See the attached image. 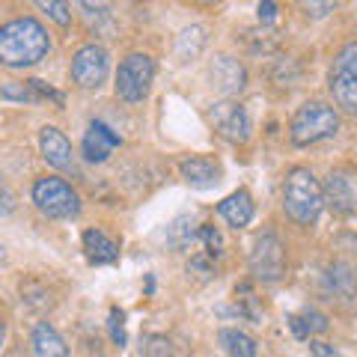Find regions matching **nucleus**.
Masks as SVG:
<instances>
[{
	"label": "nucleus",
	"mask_w": 357,
	"mask_h": 357,
	"mask_svg": "<svg viewBox=\"0 0 357 357\" xmlns=\"http://www.w3.org/2000/svg\"><path fill=\"white\" fill-rule=\"evenodd\" d=\"M3 340H6V321L0 319V345H3Z\"/></svg>",
	"instance_id": "38"
},
{
	"label": "nucleus",
	"mask_w": 357,
	"mask_h": 357,
	"mask_svg": "<svg viewBox=\"0 0 357 357\" xmlns=\"http://www.w3.org/2000/svg\"><path fill=\"white\" fill-rule=\"evenodd\" d=\"M48 48V30L36 18H15L0 27V66L6 69H30L45 60Z\"/></svg>",
	"instance_id": "1"
},
{
	"label": "nucleus",
	"mask_w": 357,
	"mask_h": 357,
	"mask_svg": "<svg viewBox=\"0 0 357 357\" xmlns=\"http://www.w3.org/2000/svg\"><path fill=\"white\" fill-rule=\"evenodd\" d=\"M310 18H328L337 9V0H298Z\"/></svg>",
	"instance_id": "29"
},
{
	"label": "nucleus",
	"mask_w": 357,
	"mask_h": 357,
	"mask_svg": "<svg viewBox=\"0 0 357 357\" xmlns=\"http://www.w3.org/2000/svg\"><path fill=\"white\" fill-rule=\"evenodd\" d=\"M89 15H110V9H114V0H77Z\"/></svg>",
	"instance_id": "33"
},
{
	"label": "nucleus",
	"mask_w": 357,
	"mask_h": 357,
	"mask_svg": "<svg viewBox=\"0 0 357 357\" xmlns=\"http://www.w3.org/2000/svg\"><path fill=\"white\" fill-rule=\"evenodd\" d=\"M197 241H203L208 259H220L223 256V236H220V229L215 227V223H199Z\"/></svg>",
	"instance_id": "23"
},
{
	"label": "nucleus",
	"mask_w": 357,
	"mask_h": 357,
	"mask_svg": "<svg viewBox=\"0 0 357 357\" xmlns=\"http://www.w3.org/2000/svg\"><path fill=\"white\" fill-rule=\"evenodd\" d=\"M340 131V114L325 102H307L295 110L289 122V137L295 146H312Z\"/></svg>",
	"instance_id": "3"
},
{
	"label": "nucleus",
	"mask_w": 357,
	"mask_h": 357,
	"mask_svg": "<svg viewBox=\"0 0 357 357\" xmlns=\"http://www.w3.org/2000/svg\"><path fill=\"white\" fill-rule=\"evenodd\" d=\"M27 86H30V93H33V98H36V102H54L57 107H63V105H66V96L60 93V89L48 86L45 81H39V77H30Z\"/></svg>",
	"instance_id": "26"
},
{
	"label": "nucleus",
	"mask_w": 357,
	"mask_h": 357,
	"mask_svg": "<svg viewBox=\"0 0 357 357\" xmlns=\"http://www.w3.org/2000/svg\"><path fill=\"white\" fill-rule=\"evenodd\" d=\"M310 354L312 357H342L331 342H321V340H310Z\"/></svg>",
	"instance_id": "34"
},
{
	"label": "nucleus",
	"mask_w": 357,
	"mask_h": 357,
	"mask_svg": "<svg viewBox=\"0 0 357 357\" xmlns=\"http://www.w3.org/2000/svg\"><path fill=\"white\" fill-rule=\"evenodd\" d=\"M283 208L301 227H312L319 220L321 208H325V197H321V185L307 167H292L283 182Z\"/></svg>",
	"instance_id": "2"
},
{
	"label": "nucleus",
	"mask_w": 357,
	"mask_h": 357,
	"mask_svg": "<svg viewBox=\"0 0 357 357\" xmlns=\"http://www.w3.org/2000/svg\"><path fill=\"white\" fill-rule=\"evenodd\" d=\"M140 351L146 357H182V354L173 351V340L164 337V333H149V337H143Z\"/></svg>",
	"instance_id": "24"
},
{
	"label": "nucleus",
	"mask_w": 357,
	"mask_h": 357,
	"mask_svg": "<svg viewBox=\"0 0 357 357\" xmlns=\"http://www.w3.org/2000/svg\"><path fill=\"white\" fill-rule=\"evenodd\" d=\"M208 119L223 140H229V143L250 140V116H248V110H244V105L236 102V98H220V102H215L208 110Z\"/></svg>",
	"instance_id": "7"
},
{
	"label": "nucleus",
	"mask_w": 357,
	"mask_h": 357,
	"mask_svg": "<svg viewBox=\"0 0 357 357\" xmlns=\"http://www.w3.org/2000/svg\"><path fill=\"white\" fill-rule=\"evenodd\" d=\"M33 203H36V208L45 218H54V220H72L81 215V197H77V191L69 182H63L57 176L36 178Z\"/></svg>",
	"instance_id": "4"
},
{
	"label": "nucleus",
	"mask_w": 357,
	"mask_h": 357,
	"mask_svg": "<svg viewBox=\"0 0 357 357\" xmlns=\"http://www.w3.org/2000/svg\"><path fill=\"white\" fill-rule=\"evenodd\" d=\"M155 81V60L149 54H128L116 69V96L128 105H137L149 96Z\"/></svg>",
	"instance_id": "5"
},
{
	"label": "nucleus",
	"mask_w": 357,
	"mask_h": 357,
	"mask_svg": "<svg viewBox=\"0 0 357 357\" xmlns=\"http://www.w3.org/2000/svg\"><path fill=\"white\" fill-rule=\"evenodd\" d=\"M178 173L188 185H197V188H211L220 178V167L211 161V158H203V155H194V158H185L178 164Z\"/></svg>",
	"instance_id": "16"
},
{
	"label": "nucleus",
	"mask_w": 357,
	"mask_h": 357,
	"mask_svg": "<svg viewBox=\"0 0 357 357\" xmlns=\"http://www.w3.org/2000/svg\"><path fill=\"white\" fill-rule=\"evenodd\" d=\"M274 18H277V3L274 0H262L259 3V21L262 24H274Z\"/></svg>",
	"instance_id": "37"
},
{
	"label": "nucleus",
	"mask_w": 357,
	"mask_h": 357,
	"mask_svg": "<svg viewBox=\"0 0 357 357\" xmlns=\"http://www.w3.org/2000/svg\"><path fill=\"white\" fill-rule=\"evenodd\" d=\"M331 96L342 110L357 114V75L331 69Z\"/></svg>",
	"instance_id": "18"
},
{
	"label": "nucleus",
	"mask_w": 357,
	"mask_h": 357,
	"mask_svg": "<svg viewBox=\"0 0 357 357\" xmlns=\"http://www.w3.org/2000/svg\"><path fill=\"white\" fill-rule=\"evenodd\" d=\"M39 149H42V158L48 161L54 170H69L72 167V143L69 137L60 131V128H54V126H45L39 131Z\"/></svg>",
	"instance_id": "11"
},
{
	"label": "nucleus",
	"mask_w": 357,
	"mask_h": 357,
	"mask_svg": "<svg viewBox=\"0 0 357 357\" xmlns=\"http://www.w3.org/2000/svg\"><path fill=\"white\" fill-rule=\"evenodd\" d=\"M250 274L262 283H277L286 277V248L274 232H262L256 236L253 248H250Z\"/></svg>",
	"instance_id": "6"
},
{
	"label": "nucleus",
	"mask_w": 357,
	"mask_h": 357,
	"mask_svg": "<svg viewBox=\"0 0 357 357\" xmlns=\"http://www.w3.org/2000/svg\"><path fill=\"white\" fill-rule=\"evenodd\" d=\"M188 271L203 274V277H211V274H215V265H211V259L203 253V256H191V262H188Z\"/></svg>",
	"instance_id": "32"
},
{
	"label": "nucleus",
	"mask_w": 357,
	"mask_h": 357,
	"mask_svg": "<svg viewBox=\"0 0 357 357\" xmlns=\"http://www.w3.org/2000/svg\"><path fill=\"white\" fill-rule=\"evenodd\" d=\"M119 143H122L119 134L110 126H105V122L96 119V122H89V128L84 134V158L89 164H105Z\"/></svg>",
	"instance_id": "10"
},
{
	"label": "nucleus",
	"mask_w": 357,
	"mask_h": 357,
	"mask_svg": "<svg viewBox=\"0 0 357 357\" xmlns=\"http://www.w3.org/2000/svg\"><path fill=\"white\" fill-rule=\"evenodd\" d=\"M244 45H248L253 54H271V51H277V45H280V33L268 30V27H256V30L244 33Z\"/></svg>",
	"instance_id": "22"
},
{
	"label": "nucleus",
	"mask_w": 357,
	"mask_h": 357,
	"mask_svg": "<svg viewBox=\"0 0 357 357\" xmlns=\"http://www.w3.org/2000/svg\"><path fill=\"white\" fill-rule=\"evenodd\" d=\"M206 48V27H199V24H191V27H185L182 33H178V39H176V57L188 63V60H197L199 54H203Z\"/></svg>",
	"instance_id": "20"
},
{
	"label": "nucleus",
	"mask_w": 357,
	"mask_h": 357,
	"mask_svg": "<svg viewBox=\"0 0 357 357\" xmlns=\"http://www.w3.org/2000/svg\"><path fill=\"white\" fill-rule=\"evenodd\" d=\"M218 340L229 357H256V340L238 328H223Z\"/></svg>",
	"instance_id": "21"
},
{
	"label": "nucleus",
	"mask_w": 357,
	"mask_h": 357,
	"mask_svg": "<svg viewBox=\"0 0 357 357\" xmlns=\"http://www.w3.org/2000/svg\"><path fill=\"white\" fill-rule=\"evenodd\" d=\"M301 319H304L310 337H316V333H325L328 331V316H325V312H319V310H310L307 307L304 312H301Z\"/></svg>",
	"instance_id": "31"
},
{
	"label": "nucleus",
	"mask_w": 357,
	"mask_h": 357,
	"mask_svg": "<svg viewBox=\"0 0 357 357\" xmlns=\"http://www.w3.org/2000/svg\"><path fill=\"white\" fill-rule=\"evenodd\" d=\"M0 265H6V248L0 244Z\"/></svg>",
	"instance_id": "39"
},
{
	"label": "nucleus",
	"mask_w": 357,
	"mask_h": 357,
	"mask_svg": "<svg viewBox=\"0 0 357 357\" xmlns=\"http://www.w3.org/2000/svg\"><path fill=\"white\" fill-rule=\"evenodd\" d=\"M84 253L93 265H114L119 259V244L107 238L102 229H86L84 232Z\"/></svg>",
	"instance_id": "14"
},
{
	"label": "nucleus",
	"mask_w": 357,
	"mask_h": 357,
	"mask_svg": "<svg viewBox=\"0 0 357 357\" xmlns=\"http://www.w3.org/2000/svg\"><path fill=\"white\" fill-rule=\"evenodd\" d=\"M110 75V57L102 45H84L72 60V81L81 89H98Z\"/></svg>",
	"instance_id": "8"
},
{
	"label": "nucleus",
	"mask_w": 357,
	"mask_h": 357,
	"mask_svg": "<svg viewBox=\"0 0 357 357\" xmlns=\"http://www.w3.org/2000/svg\"><path fill=\"white\" fill-rule=\"evenodd\" d=\"M333 69L349 72V75H357V42L345 45V48L337 54V63H333Z\"/></svg>",
	"instance_id": "30"
},
{
	"label": "nucleus",
	"mask_w": 357,
	"mask_h": 357,
	"mask_svg": "<svg viewBox=\"0 0 357 357\" xmlns=\"http://www.w3.org/2000/svg\"><path fill=\"white\" fill-rule=\"evenodd\" d=\"M218 211H220V218L227 220L229 227L244 229L253 220L256 206H253V197L248 191H236V194H229L227 199H223V203L218 206Z\"/></svg>",
	"instance_id": "15"
},
{
	"label": "nucleus",
	"mask_w": 357,
	"mask_h": 357,
	"mask_svg": "<svg viewBox=\"0 0 357 357\" xmlns=\"http://www.w3.org/2000/svg\"><path fill=\"white\" fill-rule=\"evenodd\" d=\"M208 77L227 98L244 93V86H248V69H244L236 57H229V54H218V57L211 60Z\"/></svg>",
	"instance_id": "9"
},
{
	"label": "nucleus",
	"mask_w": 357,
	"mask_h": 357,
	"mask_svg": "<svg viewBox=\"0 0 357 357\" xmlns=\"http://www.w3.org/2000/svg\"><path fill=\"white\" fill-rule=\"evenodd\" d=\"M325 292L331 298L340 301H351L357 295V274L354 268H349L345 262H333L325 268Z\"/></svg>",
	"instance_id": "13"
},
{
	"label": "nucleus",
	"mask_w": 357,
	"mask_h": 357,
	"mask_svg": "<svg viewBox=\"0 0 357 357\" xmlns=\"http://www.w3.org/2000/svg\"><path fill=\"white\" fill-rule=\"evenodd\" d=\"M197 229H199V223L194 215L176 218L170 227H167V244H170L173 250H188L197 241Z\"/></svg>",
	"instance_id": "19"
},
{
	"label": "nucleus",
	"mask_w": 357,
	"mask_h": 357,
	"mask_svg": "<svg viewBox=\"0 0 357 357\" xmlns=\"http://www.w3.org/2000/svg\"><path fill=\"white\" fill-rule=\"evenodd\" d=\"M42 13H48V18L60 27H69L72 24V9H69V0H33Z\"/></svg>",
	"instance_id": "25"
},
{
	"label": "nucleus",
	"mask_w": 357,
	"mask_h": 357,
	"mask_svg": "<svg viewBox=\"0 0 357 357\" xmlns=\"http://www.w3.org/2000/svg\"><path fill=\"white\" fill-rule=\"evenodd\" d=\"M286 321H289V331H292L298 340H310V331H307V325H304V319H301V312H292V316H289Z\"/></svg>",
	"instance_id": "36"
},
{
	"label": "nucleus",
	"mask_w": 357,
	"mask_h": 357,
	"mask_svg": "<svg viewBox=\"0 0 357 357\" xmlns=\"http://www.w3.org/2000/svg\"><path fill=\"white\" fill-rule=\"evenodd\" d=\"M321 197H325V203L337 211V215H342V218L357 215V199L351 194V185L345 182V176H331L325 188H321Z\"/></svg>",
	"instance_id": "12"
},
{
	"label": "nucleus",
	"mask_w": 357,
	"mask_h": 357,
	"mask_svg": "<svg viewBox=\"0 0 357 357\" xmlns=\"http://www.w3.org/2000/svg\"><path fill=\"white\" fill-rule=\"evenodd\" d=\"M13 208H15V197L3 185V178H0V215H13Z\"/></svg>",
	"instance_id": "35"
},
{
	"label": "nucleus",
	"mask_w": 357,
	"mask_h": 357,
	"mask_svg": "<svg viewBox=\"0 0 357 357\" xmlns=\"http://www.w3.org/2000/svg\"><path fill=\"white\" fill-rule=\"evenodd\" d=\"M107 331H110V340H114V345H119V349H122V345H126V312H122V310H110V319H107Z\"/></svg>",
	"instance_id": "28"
},
{
	"label": "nucleus",
	"mask_w": 357,
	"mask_h": 357,
	"mask_svg": "<svg viewBox=\"0 0 357 357\" xmlns=\"http://www.w3.org/2000/svg\"><path fill=\"white\" fill-rule=\"evenodd\" d=\"M33 354L36 357H69V345L63 342L57 328L48 321H39L33 328Z\"/></svg>",
	"instance_id": "17"
},
{
	"label": "nucleus",
	"mask_w": 357,
	"mask_h": 357,
	"mask_svg": "<svg viewBox=\"0 0 357 357\" xmlns=\"http://www.w3.org/2000/svg\"><path fill=\"white\" fill-rule=\"evenodd\" d=\"M0 98H3V102H36L33 93H30V86H27V81L24 84H18V81L3 84L0 86Z\"/></svg>",
	"instance_id": "27"
}]
</instances>
